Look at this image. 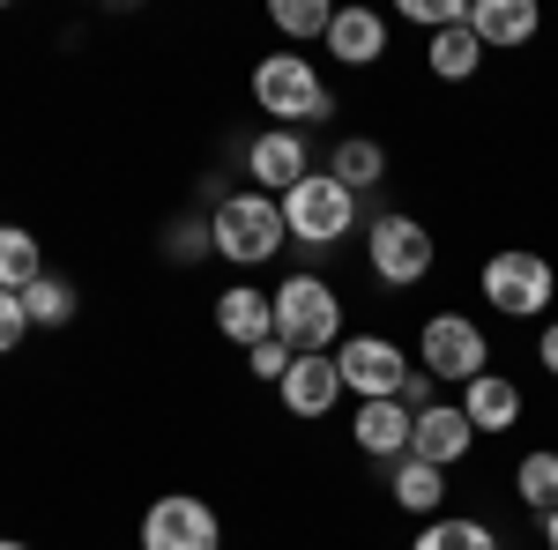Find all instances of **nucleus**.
I'll return each mask as SVG.
<instances>
[{
  "instance_id": "obj_1",
  "label": "nucleus",
  "mask_w": 558,
  "mask_h": 550,
  "mask_svg": "<svg viewBox=\"0 0 558 550\" xmlns=\"http://www.w3.org/2000/svg\"><path fill=\"white\" fill-rule=\"evenodd\" d=\"M291 246V231H283V201L276 194H223L209 209V254H223L231 268H260V260H276Z\"/></svg>"
},
{
  "instance_id": "obj_2",
  "label": "nucleus",
  "mask_w": 558,
  "mask_h": 550,
  "mask_svg": "<svg viewBox=\"0 0 558 550\" xmlns=\"http://www.w3.org/2000/svg\"><path fill=\"white\" fill-rule=\"evenodd\" d=\"M254 105L268 112V120H283V127H313V120L336 112V89L320 83V68H313L305 52L276 45V52L254 60Z\"/></svg>"
},
{
  "instance_id": "obj_3",
  "label": "nucleus",
  "mask_w": 558,
  "mask_h": 550,
  "mask_svg": "<svg viewBox=\"0 0 558 550\" xmlns=\"http://www.w3.org/2000/svg\"><path fill=\"white\" fill-rule=\"evenodd\" d=\"M276 342H291L299 357H336V342H343V297L336 283H320V276H283L276 291Z\"/></svg>"
},
{
  "instance_id": "obj_4",
  "label": "nucleus",
  "mask_w": 558,
  "mask_h": 550,
  "mask_svg": "<svg viewBox=\"0 0 558 550\" xmlns=\"http://www.w3.org/2000/svg\"><path fill=\"white\" fill-rule=\"evenodd\" d=\"M484 305L499 313V320H544L558 297V268L544 254H529V246H507V254L484 260Z\"/></svg>"
},
{
  "instance_id": "obj_5",
  "label": "nucleus",
  "mask_w": 558,
  "mask_h": 550,
  "mask_svg": "<svg viewBox=\"0 0 558 550\" xmlns=\"http://www.w3.org/2000/svg\"><path fill=\"white\" fill-rule=\"evenodd\" d=\"M350 223H357V194H350V186H336L328 171H305L299 186L283 194V231H291L299 246H313V254L343 246Z\"/></svg>"
},
{
  "instance_id": "obj_6",
  "label": "nucleus",
  "mask_w": 558,
  "mask_h": 550,
  "mask_svg": "<svg viewBox=\"0 0 558 550\" xmlns=\"http://www.w3.org/2000/svg\"><path fill=\"white\" fill-rule=\"evenodd\" d=\"M365 260H373V276H380V283L417 291V283L432 276V260H439V246H432V231L417 223V216L387 209V216H373V231H365Z\"/></svg>"
},
{
  "instance_id": "obj_7",
  "label": "nucleus",
  "mask_w": 558,
  "mask_h": 550,
  "mask_svg": "<svg viewBox=\"0 0 558 550\" xmlns=\"http://www.w3.org/2000/svg\"><path fill=\"white\" fill-rule=\"evenodd\" d=\"M484 357H492V342L470 313H432L425 335H417V372H432L439 387H470L476 372H492Z\"/></svg>"
},
{
  "instance_id": "obj_8",
  "label": "nucleus",
  "mask_w": 558,
  "mask_h": 550,
  "mask_svg": "<svg viewBox=\"0 0 558 550\" xmlns=\"http://www.w3.org/2000/svg\"><path fill=\"white\" fill-rule=\"evenodd\" d=\"M336 372H343V394H357V402H395L402 380L417 372V357L387 335H343L336 342Z\"/></svg>"
},
{
  "instance_id": "obj_9",
  "label": "nucleus",
  "mask_w": 558,
  "mask_h": 550,
  "mask_svg": "<svg viewBox=\"0 0 558 550\" xmlns=\"http://www.w3.org/2000/svg\"><path fill=\"white\" fill-rule=\"evenodd\" d=\"M142 550H223V521L194 491H165L142 513Z\"/></svg>"
},
{
  "instance_id": "obj_10",
  "label": "nucleus",
  "mask_w": 558,
  "mask_h": 550,
  "mask_svg": "<svg viewBox=\"0 0 558 550\" xmlns=\"http://www.w3.org/2000/svg\"><path fill=\"white\" fill-rule=\"evenodd\" d=\"M305 171H313V157H305V134L299 127H268L246 142V179H254V194H291Z\"/></svg>"
},
{
  "instance_id": "obj_11",
  "label": "nucleus",
  "mask_w": 558,
  "mask_h": 550,
  "mask_svg": "<svg viewBox=\"0 0 558 550\" xmlns=\"http://www.w3.org/2000/svg\"><path fill=\"white\" fill-rule=\"evenodd\" d=\"M470 447H476V424L462 417V402H432V410H417V424H410V454L432 462V468H454Z\"/></svg>"
},
{
  "instance_id": "obj_12",
  "label": "nucleus",
  "mask_w": 558,
  "mask_h": 550,
  "mask_svg": "<svg viewBox=\"0 0 558 550\" xmlns=\"http://www.w3.org/2000/svg\"><path fill=\"white\" fill-rule=\"evenodd\" d=\"M328 60H343V68H380L387 60V15L380 8H336V23H328Z\"/></svg>"
},
{
  "instance_id": "obj_13",
  "label": "nucleus",
  "mask_w": 558,
  "mask_h": 550,
  "mask_svg": "<svg viewBox=\"0 0 558 550\" xmlns=\"http://www.w3.org/2000/svg\"><path fill=\"white\" fill-rule=\"evenodd\" d=\"M276 394H283V417H328L343 402V372H336V357H299Z\"/></svg>"
},
{
  "instance_id": "obj_14",
  "label": "nucleus",
  "mask_w": 558,
  "mask_h": 550,
  "mask_svg": "<svg viewBox=\"0 0 558 550\" xmlns=\"http://www.w3.org/2000/svg\"><path fill=\"white\" fill-rule=\"evenodd\" d=\"M410 410L402 402H357V417H350V439H357V454H373V462H402L410 454Z\"/></svg>"
},
{
  "instance_id": "obj_15",
  "label": "nucleus",
  "mask_w": 558,
  "mask_h": 550,
  "mask_svg": "<svg viewBox=\"0 0 558 550\" xmlns=\"http://www.w3.org/2000/svg\"><path fill=\"white\" fill-rule=\"evenodd\" d=\"M216 335L239 342V350H260V342L276 335V305H268L254 283H231V291H216Z\"/></svg>"
},
{
  "instance_id": "obj_16",
  "label": "nucleus",
  "mask_w": 558,
  "mask_h": 550,
  "mask_svg": "<svg viewBox=\"0 0 558 550\" xmlns=\"http://www.w3.org/2000/svg\"><path fill=\"white\" fill-rule=\"evenodd\" d=\"M470 30L484 52H507V45H529L544 30V15H536V0H470Z\"/></svg>"
},
{
  "instance_id": "obj_17",
  "label": "nucleus",
  "mask_w": 558,
  "mask_h": 550,
  "mask_svg": "<svg viewBox=\"0 0 558 550\" xmlns=\"http://www.w3.org/2000/svg\"><path fill=\"white\" fill-rule=\"evenodd\" d=\"M462 417H470L476 431H514L521 424V387L507 380V372H476V380L462 387Z\"/></svg>"
},
{
  "instance_id": "obj_18",
  "label": "nucleus",
  "mask_w": 558,
  "mask_h": 550,
  "mask_svg": "<svg viewBox=\"0 0 558 550\" xmlns=\"http://www.w3.org/2000/svg\"><path fill=\"white\" fill-rule=\"evenodd\" d=\"M387 491H395V506L432 521V513H447V468L417 462V454H402V462L387 468Z\"/></svg>"
},
{
  "instance_id": "obj_19",
  "label": "nucleus",
  "mask_w": 558,
  "mask_h": 550,
  "mask_svg": "<svg viewBox=\"0 0 558 550\" xmlns=\"http://www.w3.org/2000/svg\"><path fill=\"white\" fill-rule=\"evenodd\" d=\"M328 179H336V186H350V194H380L387 149L373 142V134H343V142H336V157H328Z\"/></svg>"
},
{
  "instance_id": "obj_20",
  "label": "nucleus",
  "mask_w": 558,
  "mask_h": 550,
  "mask_svg": "<svg viewBox=\"0 0 558 550\" xmlns=\"http://www.w3.org/2000/svg\"><path fill=\"white\" fill-rule=\"evenodd\" d=\"M425 68L439 75V83H470L476 68H484V45H476V30H470V23L439 30V38L425 45Z\"/></svg>"
},
{
  "instance_id": "obj_21",
  "label": "nucleus",
  "mask_w": 558,
  "mask_h": 550,
  "mask_svg": "<svg viewBox=\"0 0 558 550\" xmlns=\"http://www.w3.org/2000/svg\"><path fill=\"white\" fill-rule=\"evenodd\" d=\"M23 313H31V328H75V313H83V291H75L68 276H52V268H45L38 283L23 291Z\"/></svg>"
},
{
  "instance_id": "obj_22",
  "label": "nucleus",
  "mask_w": 558,
  "mask_h": 550,
  "mask_svg": "<svg viewBox=\"0 0 558 550\" xmlns=\"http://www.w3.org/2000/svg\"><path fill=\"white\" fill-rule=\"evenodd\" d=\"M38 276H45V246L23 231V223H0V291L23 297Z\"/></svg>"
},
{
  "instance_id": "obj_23",
  "label": "nucleus",
  "mask_w": 558,
  "mask_h": 550,
  "mask_svg": "<svg viewBox=\"0 0 558 550\" xmlns=\"http://www.w3.org/2000/svg\"><path fill=\"white\" fill-rule=\"evenodd\" d=\"M410 550H499V536L484 521H470V513H432L425 528L410 536Z\"/></svg>"
},
{
  "instance_id": "obj_24",
  "label": "nucleus",
  "mask_w": 558,
  "mask_h": 550,
  "mask_svg": "<svg viewBox=\"0 0 558 550\" xmlns=\"http://www.w3.org/2000/svg\"><path fill=\"white\" fill-rule=\"evenodd\" d=\"M514 499L536 521L544 513H558V447H536V454H521V468H514Z\"/></svg>"
},
{
  "instance_id": "obj_25",
  "label": "nucleus",
  "mask_w": 558,
  "mask_h": 550,
  "mask_svg": "<svg viewBox=\"0 0 558 550\" xmlns=\"http://www.w3.org/2000/svg\"><path fill=\"white\" fill-rule=\"evenodd\" d=\"M268 23H276L283 38H320V45H328L336 8H328V0H276V8H268Z\"/></svg>"
},
{
  "instance_id": "obj_26",
  "label": "nucleus",
  "mask_w": 558,
  "mask_h": 550,
  "mask_svg": "<svg viewBox=\"0 0 558 550\" xmlns=\"http://www.w3.org/2000/svg\"><path fill=\"white\" fill-rule=\"evenodd\" d=\"M402 23H417V30H454V23H470V8L462 0H402Z\"/></svg>"
},
{
  "instance_id": "obj_27",
  "label": "nucleus",
  "mask_w": 558,
  "mask_h": 550,
  "mask_svg": "<svg viewBox=\"0 0 558 550\" xmlns=\"http://www.w3.org/2000/svg\"><path fill=\"white\" fill-rule=\"evenodd\" d=\"M291 365H299V350H291V342H260V350H246V372H254V380H268V387H283V372H291Z\"/></svg>"
},
{
  "instance_id": "obj_28",
  "label": "nucleus",
  "mask_w": 558,
  "mask_h": 550,
  "mask_svg": "<svg viewBox=\"0 0 558 550\" xmlns=\"http://www.w3.org/2000/svg\"><path fill=\"white\" fill-rule=\"evenodd\" d=\"M23 335H31V313H23V297L0 291V357H15V350H23Z\"/></svg>"
},
{
  "instance_id": "obj_29",
  "label": "nucleus",
  "mask_w": 558,
  "mask_h": 550,
  "mask_svg": "<svg viewBox=\"0 0 558 550\" xmlns=\"http://www.w3.org/2000/svg\"><path fill=\"white\" fill-rule=\"evenodd\" d=\"M395 402H402V410H410V417H417V410H432V402H439V380H432V372H410V380H402V394H395Z\"/></svg>"
},
{
  "instance_id": "obj_30",
  "label": "nucleus",
  "mask_w": 558,
  "mask_h": 550,
  "mask_svg": "<svg viewBox=\"0 0 558 550\" xmlns=\"http://www.w3.org/2000/svg\"><path fill=\"white\" fill-rule=\"evenodd\" d=\"M536 365L558 380V320H544V335H536Z\"/></svg>"
},
{
  "instance_id": "obj_31",
  "label": "nucleus",
  "mask_w": 558,
  "mask_h": 550,
  "mask_svg": "<svg viewBox=\"0 0 558 550\" xmlns=\"http://www.w3.org/2000/svg\"><path fill=\"white\" fill-rule=\"evenodd\" d=\"M544 543H551V550H558V513H544Z\"/></svg>"
},
{
  "instance_id": "obj_32",
  "label": "nucleus",
  "mask_w": 558,
  "mask_h": 550,
  "mask_svg": "<svg viewBox=\"0 0 558 550\" xmlns=\"http://www.w3.org/2000/svg\"><path fill=\"white\" fill-rule=\"evenodd\" d=\"M0 550H31V543H15V536H0Z\"/></svg>"
}]
</instances>
